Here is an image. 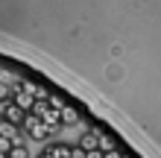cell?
<instances>
[{
  "label": "cell",
  "instance_id": "cell-9",
  "mask_svg": "<svg viewBox=\"0 0 161 158\" xmlns=\"http://www.w3.org/2000/svg\"><path fill=\"white\" fill-rule=\"evenodd\" d=\"M85 158H103V152L100 150H91V152H85Z\"/></svg>",
  "mask_w": 161,
  "mask_h": 158
},
{
  "label": "cell",
  "instance_id": "cell-8",
  "mask_svg": "<svg viewBox=\"0 0 161 158\" xmlns=\"http://www.w3.org/2000/svg\"><path fill=\"white\" fill-rule=\"evenodd\" d=\"M70 158H85V152L79 150V146H70Z\"/></svg>",
  "mask_w": 161,
  "mask_h": 158
},
{
  "label": "cell",
  "instance_id": "cell-2",
  "mask_svg": "<svg viewBox=\"0 0 161 158\" xmlns=\"http://www.w3.org/2000/svg\"><path fill=\"white\" fill-rule=\"evenodd\" d=\"M24 111L18 108L12 100H6V103H0V120H3V123H12V126H18L21 129V123H24Z\"/></svg>",
  "mask_w": 161,
  "mask_h": 158
},
{
  "label": "cell",
  "instance_id": "cell-5",
  "mask_svg": "<svg viewBox=\"0 0 161 158\" xmlns=\"http://www.w3.org/2000/svg\"><path fill=\"white\" fill-rule=\"evenodd\" d=\"M6 158H32V155H30L26 146H12V152H9Z\"/></svg>",
  "mask_w": 161,
  "mask_h": 158
},
{
  "label": "cell",
  "instance_id": "cell-10",
  "mask_svg": "<svg viewBox=\"0 0 161 158\" xmlns=\"http://www.w3.org/2000/svg\"><path fill=\"white\" fill-rule=\"evenodd\" d=\"M0 158H6V155H3V152H0Z\"/></svg>",
  "mask_w": 161,
  "mask_h": 158
},
{
  "label": "cell",
  "instance_id": "cell-3",
  "mask_svg": "<svg viewBox=\"0 0 161 158\" xmlns=\"http://www.w3.org/2000/svg\"><path fill=\"white\" fill-rule=\"evenodd\" d=\"M79 150L82 152H91V150H100V123L97 126H88V129H85V132L79 135Z\"/></svg>",
  "mask_w": 161,
  "mask_h": 158
},
{
  "label": "cell",
  "instance_id": "cell-1",
  "mask_svg": "<svg viewBox=\"0 0 161 158\" xmlns=\"http://www.w3.org/2000/svg\"><path fill=\"white\" fill-rule=\"evenodd\" d=\"M21 126H24V132L30 135L32 141H38V144H44V141H50V138H53V132H50V129H47V126H44L35 114H26Z\"/></svg>",
  "mask_w": 161,
  "mask_h": 158
},
{
  "label": "cell",
  "instance_id": "cell-7",
  "mask_svg": "<svg viewBox=\"0 0 161 158\" xmlns=\"http://www.w3.org/2000/svg\"><path fill=\"white\" fill-rule=\"evenodd\" d=\"M0 152H3V155H9V152H12V141H6V138H0Z\"/></svg>",
  "mask_w": 161,
  "mask_h": 158
},
{
  "label": "cell",
  "instance_id": "cell-4",
  "mask_svg": "<svg viewBox=\"0 0 161 158\" xmlns=\"http://www.w3.org/2000/svg\"><path fill=\"white\" fill-rule=\"evenodd\" d=\"M59 117H62V129H73V126H82V111L73 106V103H68L62 111H59Z\"/></svg>",
  "mask_w": 161,
  "mask_h": 158
},
{
  "label": "cell",
  "instance_id": "cell-6",
  "mask_svg": "<svg viewBox=\"0 0 161 158\" xmlns=\"http://www.w3.org/2000/svg\"><path fill=\"white\" fill-rule=\"evenodd\" d=\"M9 97H12V85H6V82H0V103H6Z\"/></svg>",
  "mask_w": 161,
  "mask_h": 158
}]
</instances>
